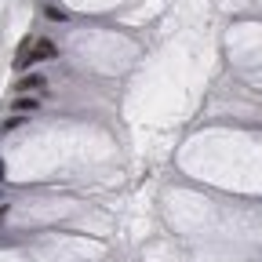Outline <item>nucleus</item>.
Returning a JSON list of instances; mask_svg holds the SVG:
<instances>
[{"label":"nucleus","mask_w":262,"mask_h":262,"mask_svg":"<svg viewBox=\"0 0 262 262\" xmlns=\"http://www.w3.org/2000/svg\"><path fill=\"white\" fill-rule=\"evenodd\" d=\"M44 88H48L44 73H26V77H18V84H15V95H33V91H44Z\"/></svg>","instance_id":"nucleus-1"},{"label":"nucleus","mask_w":262,"mask_h":262,"mask_svg":"<svg viewBox=\"0 0 262 262\" xmlns=\"http://www.w3.org/2000/svg\"><path fill=\"white\" fill-rule=\"evenodd\" d=\"M55 55H58L55 40H48V37H37V40H33V62H51Z\"/></svg>","instance_id":"nucleus-2"},{"label":"nucleus","mask_w":262,"mask_h":262,"mask_svg":"<svg viewBox=\"0 0 262 262\" xmlns=\"http://www.w3.org/2000/svg\"><path fill=\"white\" fill-rule=\"evenodd\" d=\"M37 110H40V98L37 95H15V102H11V113H18V117H29Z\"/></svg>","instance_id":"nucleus-3"},{"label":"nucleus","mask_w":262,"mask_h":262,"mask_svg":"<svg viewBox=\"0 0 262 262\" xmlns=\"http://www.w3.org/2000/svg\"><path fill=\"white\" fill-rule=\"evenodd\" d=\"M29 66H33V40H22L18 55H15V70L22 73V70H29Z\"/></svg>","instance_id":"nucleus-4"},{"label":"nucleus","mask_w":262,"mask_h":262,"mask_svg":"<svg viewBox=\"0 0 262 262\" xmlns=\"http://www.w3.org/2000/svg\"><path fill=\"white\" fill-rule=\"evenodd\" d=\"M22 124H26V117H18V113H15L11 120H4V124H0V131H4V135H8V131H18Z\"/></svg>","instance_id":"nucleus-5"},{"label":"nucleus","mask_w":262,"mask_h":262,"mask_svg":"<svg viewBox=\"0 0 262 262\" xmlns=\"http://www.w3.org/2000/svg\"><path fill=\"white\" fill-rule=\"evenodd\" d=\"M44 18H51V22H62L66 15H62V8H55V4H44Z\"/></svg>","instance_id":"nucleus-6"},{"label":"nucleus","mask_w":262,"mask_h":262,"mask_svg":"<svg viewBox=\"0 0 262 262\" xmlns=\"http://www.w3.org/2000/svg\"><path fill=\"white\" fill-rule=\"evenodd\" d=\"M8 219V204H0V222H4Z\"/></svg>","instance_id":"nucleus-7"},{"label":"nucleus","mask_w":262,"mask_h":262,"mask_svg":"<svg viewBox=\"0 0 262 262\" xmlns=\"http://www.w3.org/2000/svg\"><path fill=\"white\" fill-rule=\"evenodd\" d=\"M0 179H4V160H0Z\"/></svg>","instance_id":"nucleus-8"}]
</instances>
